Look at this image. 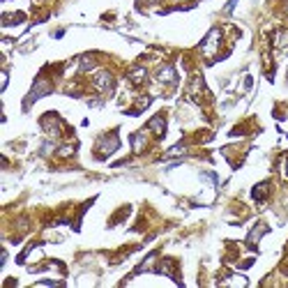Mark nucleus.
<instances>
[{
  "label": "nucleus",
  "instance_id": "nucleus-1",
  "mask_svg": "<svg viewBox=\"0 0 288 288\" xmlns=\"http://www.w3.org/2000/svg\"><path fill=\"white\" fill-rule=\"evenodd\" d=\"M120 148V141H118V131H113V134H106V136H102V139L97 141L95 145V155L99 159H106L111 152H115V150Z\"/></svg>",
  "mask_w": 288,
  "mask_h": 288
},
{
  "label": "nucleus",
  "instance_id": "nucleus-2",
  "mask_svg": "<svg viewBox=\"0 0 288 288\" xmlns=\"http://www.w3.org/2000/svg\"><path fill=\"white\" fill-rule=\"evenodd\" d=\"M53 90V86L51 83H49V81H44V79H37L35 81V86H33V90H30V92H28V97H26V104H23V108H30V106L35 104L37 99H42L44 95H49V92H51Z\"/></svg>",
  "mask_w": 288,
  "mask_h": 288
},
{
  "label": "nucleus",
  "instance_id": "nucleus-3",
  "mask_svg": "<svg viewBox=\"0 0 288 288\" xmlns=\"http://www.w3.org/2000/svg\"><path fill=\"white\" fill-rule=\"evenodd\" d=\"M219 39H221V30L219 28H212L208 33V37L201 42V49L205 55H212V53L217 51V46H219Z\"/></svg>",
  "mask_w": 288,
  "mask_h": 288
},
{
  "label": "nucleus",
  "instance_id": "nucleus-4",
  "mask_svg": "<svg viewBox=\"0 0 288 288\" xmlns=\"http://www.w3.org/2000/svg\"><path fill=\"white\" fill-rule=\"evenodd\" d=\"M95 88L99 92H111V90H113V76H111V72H97Z\"/></svg>",
  "mask_w": 288,
  "mask_h": 288
},
{
  "label": "nucleus",
  "instance_id": "nucleus-5",
  "mask_svg": "<svg viewBox=\"0 0 288 288\" xmlns=\"http://www.w3.org/2000/svg\"><path fill=\"white\" fill-rule=\"evenodd\" d=\"M148 127L155 131V134H157V139H164V136H166V118L162 113L155 115V118H152V120L148 123Z\"/></svg>",
  "mask_w": 288,
  "mask_h": 288
},
{
  "label": "nucleus",
  "instance_id": "nucleus-6",
  "mask_svg": "<svg viewBox=\"0 0 288 288\" xmlns=\"http://www.w3.org/2000/svg\"><path fill=\"white\" fill-rule=\"evenodd\" d=\"M157 81L159 83H168V86H175L178 83V74H175V70L168 65V67H162L157 74Z\"/></svg>",
  "mask_w": 288,
  "mask_h": 288
},
{
  "label": "nucleus",
  "instance_id": "nucleus-7",
  "mask_svg": "<svg viewBox=\"0 0 288 288\" xmlns=\"http://www.w3.org/2000/svg\"><path fill=\"white\" fill-rule=\"evenodd\" d=\"M265 233H268V226H265V224H256L253 231L249 233V237H247V245H249V249H256V240H261Z\"/></svg>",
  "mask_w": 288,
  "mask_h": 288
},
{
  "label": "nucleus",
  "instance_id": "nucleus-8",
  "mask_svg": "<svg viewBox=\"0 0 288 288\" xmlns=\"http://www.w3.org/2000/svg\"><path fill=\"white\" fill-rule=\"evenodd\" d=\"M148 136H145V131H136V134H131V148H134V152H143L145 150V143H148Z\"/></svg>",
  "mask_w": 288,
  "mask_h": 288
},
{
  "label": "nucleus",
  "instance_id": "nucleus-9",
  "mask_svg": "<svg viewBox=\"0 0 288 288\" xmlns=\"http://www.w3.org/2000/svg\"><path fill=\"white\" fill-rule=\"evenodd\" d=\"M268 189H270V182H263L253 187V198L256 201H265L268 198Z\"/></svg>",
  "mask_w": 288,
  "mask_h": 288
},
{
  "label": "nucleus",
  "instance_id": "nucleus-10",
  "mask_svg": "<svg viewBox=\"0 0 288 288\" xmlns=\"http://www.w3.org/2000/svg\"><path fill=\"white\" fill-rule=\"evenodd\" d=\"M23 18L26 17H23L21 12H17V14H2V26L9 28V26H14V23H21Z\"/></svg>",
  "mask_w": 288,
  "mask_h": 288
},
{
  "label": "nucleus",
  "instance_id": "nucleus-11",
  "mask_svg": "<svg viewBox=\"0 0 288 288\" xmlns=\"http://www.w3.org/2000/svg\"><path fill=\"white\" fill-rule=\"evenodd\" d=\"M92 67H95V58H92L90 53H88V55H81L79 58V70L81 72H90Z\"/></svg>",
  "mask_w": 288,
  "mask_h": 288
},
{
  "label": "nucleus",
  "instance_id": "nucleus-12",
  "mask_svg": "<svg viewBox=\"0 0 288 288\" xmlns=\"http://www.w3.org/2000/svg\"><path fill=\"white\" fill-rule=\"evenodd\" d=\"M145 74H148V72H145V67H136V70H131V72H129L131 83H136V86H139V83H143Z\"/></svg>",
  "mask_w": 288,
  "mask_h": 288
},
{
  "label": "nucleus",
  "instance_id": "nucleus-13",
  "mask_svg": "<svg viewBox=\"0 0 288 288\" xmlns=\"http://www.w3.org/2000/svg\"><path fill=\"white\" fill-rule=\"evenodd\" d=\"M201 180L203 182H210V184H217V175L215 173H201Z\"/></svg>",
  "mask_w": 288,
  "mask_h": 288
},
{
  "label": "nucleus",
  "instance_id": "nucleus-14",
  "mask_svg": "<svg viewBox=\"0 0 288 288\" xmlns=\"http://www.w3.org/2000/svg\"><path fill=\"white\" fill-rule=\"evenodd\" d=\"M235 5H237V0H228V2H226V7H224V9H226V14H231V12L235 9Z\"/></svg>",
  "mask_w": 288,
  "mask_h": 288
},
{
  "label": "nucleus",
  "instance_id": "nucleus-15",
  "mask_svg": "<svg viewBox=\"0 0 288 288\" xmlns=\"http://www.w3.org/2000/svg\"><path fill=\"white\" fill-rule=\"evenodd\" d=\"M7 88V72H2V90Z\"/></svg>",
  "mask_w": 288,
  "mask_h": 288
}]
</instances>
